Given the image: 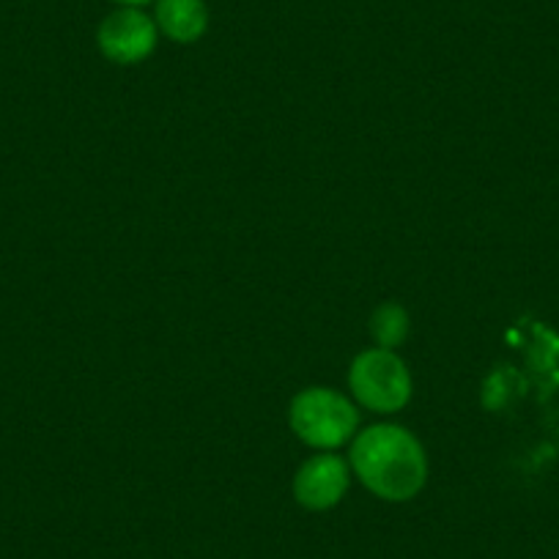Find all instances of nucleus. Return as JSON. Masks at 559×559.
<instances>
[{"mask_svg":"<svg viewBox=\"0 0 559 559\" xmlns=\"http://www.w3.org/2000/svg\"><path fill=\"white\" fill-rule=\"evenodd\" d=\"M352 475L384 502H408L428 483V459L412 431L379 423L352 439Z\"/></svg>","mask_w":559,"mask_h":559,"instance_id":"1","label":"nucleus"},{"mask_svg":"<svg viewBox=\"0 0 559 559\" xmlns=\"http://www.w3.org/2000/svg\"><path fill=\"white\" fill-rule=\"evenodd\" d=\"M288 423L299 442L321 453H332L357 437L359 412L343 392L308 386L292 401Z\"/></svg>","mask_w":559,"mask_h":559,"instance_id":"2","label":"nucleus"},{"mask_svg":"<svg viewBox=\"0 0 559 559\" xmlns=\"http://www.w3.org/2000/svg\"><path fill=\"white\" fill-rule=\"evenodd\" d=\"M348 386L359 406L376 414L401 412L412 401V373L390 348H368L357 354L348 368Z\"/></svg>","mask_w":559,"mask_h":559,"instance_id":"3","label":"nucleus"},{"mask_svg":"<svg viewBox=\"0 0 559 559\" xmlns=\"http://www.w3.org/2000/svg\"><path fill=\"white\" fill-rule=\"evenodd\" d=\"M159 28L154 17H148L143 9L118 7L107 14L96 31V47L107 61L118 67H132V63L146 61L157 50Z\"/></svg>","mask_w":559,"mask_h":559,"instance_id":"4","label":"nucleus"},{"mask_svg":"<svg viewBox=\"0 0 559 559\" xmlns=\"http://www.w3.org/2000/svg\"><path fill=\"white\" fill-rule=\"evenodd\" d=\"M352 486V466L335 453H319L305 461L294 475V499L305 510L324 513L337 508Z\"/></svg>","mask_w":559,"mask_h":559,"instance_id":"5","label":"nucleus"},{"mask_svg":"<svg viewBox=\"0 0 559 559\" xmlns=\"http://www.w3.org/2000/svg\"><path fill=\"white\" fill-rule=\"evenodd\" d=\"M154 23L176 45H195L209 31L206 0H154Z\"/></svg>","mask_w":559,"mask_h":559,"instance_id":"6","label":"nucleus"},{"mask_svg":"<svg viewBox=\"0 0 559 559\" xmlns=\"http://www.w3.org/2000/svg\"><path fill=\"white\" fill-rule=\"evenodd\" d=\"M408 330H412V321H408L406 308L397 302L379 305L373 310V316H370V337H373L379 348L395 352L408 337Z\"/></svg>","mask_w":559,"mask_h":559,"instance_id":"7","label":"nucleus"},{"mask_svg":"<svg viewBox=\"0 0 559 559\" xmlns=\"http://www.w3.org/2000/svg\"><path fill=\"white\" fill-rule=\"evenodd\" d=\"M116 7H134V9H143L148 7V3H154V0H112Z\"/></svg>","mask_w":559,"mask_h":559,"instance_id":"8","label":"nucleus"}]
</instances>
